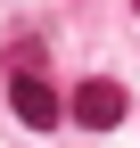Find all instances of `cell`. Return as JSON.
I'll list each match as a JSON object with an SVG mask.
<instances>
[{"mask_svg":"<svg viewBox=\"0 0 140 148\" xmlns=\"http://www.w3.org/2000/svg\"><path fill=\"white\" fill-rule=\"evenodd\" d=\"M8 107H16L25 132H58V115H66V99H58L49 74H8Z\"/></svg>","mask_w":140,"mask_h":148,"instance_id":"1","label":"cell"},{"mask_svg":"<svg viewBox=\"0 0 140 148\" xmlns=\"http://www.w3.org/2000/svg\"><path fill=\"white\" fill-rule=\"evenodd\" d=\"M124 82H107V74H91V82H74V99H66V115L82 123V132H115L124 123Z\"/></svg>","mask_w":140,"mask_h":148,"instance_id":"2","label":"cell"},{"mask_svg":"<svg viewBox=\"0 0 140 148\" xmlns=\"http://www.w3.org/2000/svg\"><path fill=\"white\" fill-rule=\"evenodd\" d=\"M8 74H49V49H41V33H8Z\"/></svg>","mask_w":140,"mask_h":148,"instance_id":"3","label":"cell"},{"mask_svg":"<svg viewBox=\"0 0 140 148\" xmlns=\"http://www.w3.org/2000/svg\"><path fill=\"white\" fill-rule=\"evenodd\" d=\"M132 16H140V0H132Z\"/></svg>","mask_w":140,"mask_h":148,"instance_id":"4","label":"cell"}]
</instances>
